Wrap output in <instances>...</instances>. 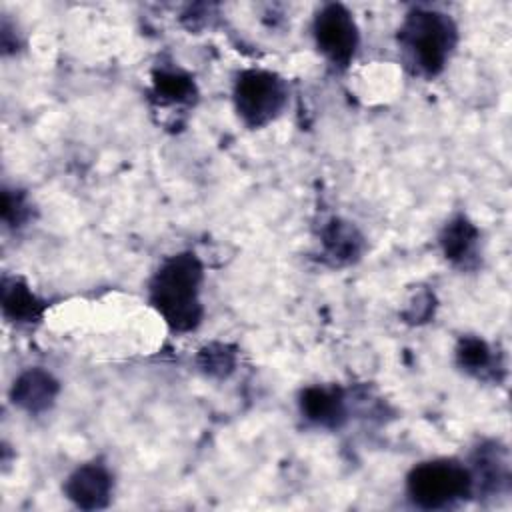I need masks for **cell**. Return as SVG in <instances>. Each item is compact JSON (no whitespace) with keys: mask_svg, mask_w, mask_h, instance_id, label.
<instances>
[{"mask_svg":"<svg viewBox=\"0 0 512 512\" xmlns=\"http://www.w3.org/2000/svg\"><path fill=\"white\" fill-rule=\"evenodd\" d=\"M200 280L202 266L194 254L172 256L154 276L152 302L174 330H190L200 322Z\"/></svg>","mask_w":512,"mask_h":512,"instance_id":"obj_1","label":"cell"},{"mask_svg":"<svg viewBox=\"0 0 512 512\" xmlns=\"http://www.w3.org/2000/svg\"><path fill=\"white\" fill-rule=\"evenodd\" d=\"M456 40V30L446 14L434 10H414L404 20L400 42L426 74L444 68Z\"/></svg>","mask_w":512,"mask_h":512,"instance_id":"obj_2","label":"cell"},{"mask_svg":"<svg viewBox=\"0 0 512 512\" xmlns=\"http://www.w3.org/2000/svg\"><path fill=\"white\" fill-rule=\"evenodd\" d=\"M468 472L454 462H426L412 470L408 492L422 508H442L470 490Z\"/></svg>","mask_w":512,"mask_h":512,"instance_id":"obj_3","label":"cell"},{"mask_svg":"<svg viewBox=\"0 0 512 512\" xmlns=\"http://www.w3.org/2000/svg\"><path fill=\"white\" fill-rule=\"evenodd\" d=\"M234 98L242 120L250 126H262L282 110L286 102V88L272 72L248 70L240 74Z\"/></svg>","mask_w":512,"mask_h":512,"instance_id":"obj_4","label":"cell"},{"mask_svg":"<svg viewBox=\"0 0 512 512\" xmlns=\"http://www.w3.org/2000/svg\"><path fill=\"white\" fill-rule=\"evenodd\" d=\"M318 48L340 66H346L358 46V28L342 4H326L314 22Z\"/></svg>","mask_w":512,"mask_h":512,"instance_id":"obj_5","label":"cell"},{"mask_svg":"<svg viewBox=\"0 0 512 512\" xmlns=\"http://www.w3.org/2000/svg\"><path fill=\"white\" fill-rule=\"evenodd\" d=\"M112 490L110 474L100 464H86L78 468L66 482V494L80 508L106 506Z\"/></svg>","mask_w":512,"mask_h":512,"instance_id":"obj_6","label":"cell"},{"mask_svg":"<svg viewBox=\"0 0 512 512\" xmlns=\"http://www.w3.org/2000/svg\"><path fill=\"white\" fill-rule=\"evenodd\" d=\"M58 392L56 380L42 370H28L22 374L12 390L14 402L30 412H40L48 408Z\"/></svg>","mask_w":512,"mask_h":512,"instance_id":"obj_7","label":"cell"},{"mask_svg":"<svg viewBox=\"0 0 512 512\" xmlns=\"http://www.w3.org/2000/svg\"><path fill=\"white\" fill-rule=\"evenodd\" d=\"M302 412L318 424H336L342 416V400L334 390L308 388L302 394Z\"/></svg>","mask_w":512,"mask_h":512,"instance_id":"obj_8","label":"cell"},{"mask_svg":"<svg viewBox=\"0 0 512 512\" xmlns=\"http://www.w3.org/2000/svg\"><path fill=\"white\" fill-rule=\"evenodd\" d=\"M478 232L466 218L452 220L442 236L444 254L454 262H464L470 258L474 244H476Z\"/></svg>","mask_w":512,"mask_h":512,"instance_id":"obj_9","label":"cell"},{"mask_svg":"<svg viewBox=\"0 0 512 512\" xmlns=\"http://www.w3.org/2000/svg\"><path fill=\"white\" fill-rule=\"evenodd\" d=\"M2 306L6 316L14 320H34L40 314V302L34 298V294L28 292L26 286L18 284L16 280L4 282L2 288Z\"/></svg>","mask_w":512,"mask_h":512,"instance_id":"obj_10","label":"cell"},{"mask_svg":"<svg viewBox=\"0 0 512 512\" xmlns=\"http://www.w3.org/2000/svg\"><path fill=\"white\" fill-rule=\"evenodd\" d=\"M324 244L332 256L338 260H350L352 256L358 254V244L360 238L356 236L354 228L342 224V222H332L328 230L324 232Z\"/></svg>","mask_w":512,"mask_h":512,"instance_id":"obj_11","label":"cell"},{"mask_svg":"<svg viewBox=\"0 0 512 512\" xmlns=\"http://www.w3.org/2000/svg\"><path fill=\"white\" fill-rule=\"evenodd\" d=\"M154 84H156V94L162 100L182 102V100H190V96L194 94L192 80L182 72H160Z\"/></svg>","mask_w":512,"mask_h":512,"instance_id":"obj_12","label":"cell"},{"mask_svg":"<svg viewBox=\"0 0 512 512\" xmlns=\"http://www.w3.org/2000/svg\"><path fill=\"white\" fill-rule=\"evenodd\" d=\"M458 358L460 364L466 366V370H482L490 362V352L482 340L466 338L458 348Z\"/></svg>","mask_w":512,"mask_h":512,"instance_id":"obj_13","label":"cell"},{"mask_svg":"<svg viewBox=\"0 0 512 512\" xmlns=\"http://www.w3.org/2000/svg\"><path fill=\"white\" fill-rule=\"evenodd\" d=\"M204 356H206L204 368L208 372H214V370L224 372V370H228L232 366V356L224 348H218V350L208 348V350H204Z\"/></svg>","mask_w":512,"mask_h":512,"instance_id":"obj_14","label":"cell"}]
</instances>
